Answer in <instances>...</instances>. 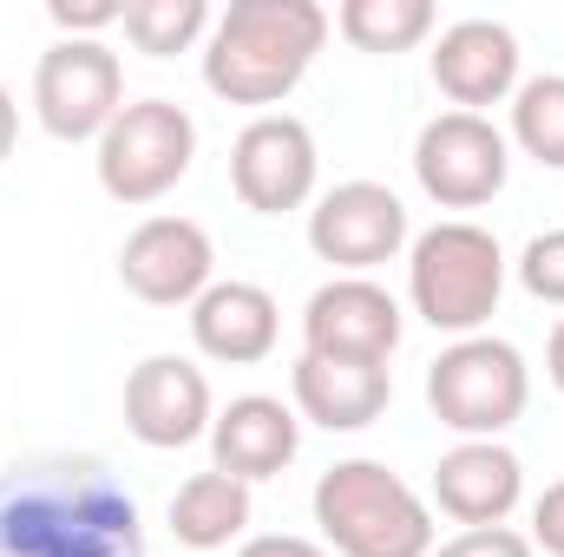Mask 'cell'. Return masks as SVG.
Masks as SVG:
<instances>
[{"label":"cell","instance_id":"21","mask_svg":"<svg viewBox=\"0 0 564 557\" xmlns=\"http://www.w3.org/2000/svg\"><path fill=\"white\" fill-rule=\"evenodd\" d=\"M126 40L151 53V59H171V53H191L204 33H210V0H126Z\"/></svg>","mask_w":564,"mask_h":557},{"label":"cell","instance_id":"16","mask_svg":"<svg viewBox=\"0 0 564 557\" xmlns=\"http://www.w3.org/2000/svg\"><path fill=\"white\" fill-rule=\"evenodd\" d=\"M282 335V308L263 282H210L197 302H191V341L204 361H224V368H257L270 361Z\"/></svg>","mask_w":564,"mask_h":557},{"label":"cell","instance_id":"9","mask_svg":"<svg viewBox=\"0 0 564 557\" xmlns=\"http://www.w3.org/2000/svg\"><path fill=\"white\" fill-rule=\"evenodd\" d=\"M308 250L322 263H335L341 276H368V270H381L408 250V204L375 177H348V184L315 197Z\"/></svg>","mask_w":564,"mask_h":557},{"label":"cell","instance_id":"15","mask_svg":"<svg viewBox=\"0 0 564 557\" xmlns=\"http://www.w3.org/2000/svg\"><path fill=\"white\" fill-rule=\"evenodd\" d=\"M433 86L453 112H479L519 92V33L506 20H453L433 46Z\"/></svg>","mask_w":564,"mask_h":557},{"label":"cell","instance_id":"10","mask_svg":"<svg viewBox=\"0 0 564 557\" xmlns=\"http://www.w3.org/2000/svg\"><path fill=\"white\" fill-rule=\"evenodd\" d=\"M315 171H322L315 132L302 119H289V112H257L230 144V184L257 217L302 210L315 197Z\"/></svg>","mask_w":564,"mask_h":557},{"label":"cell","instance_id":"18","mask_svg":"<svg viewBox=\"0 0 564 557\" xmlns=\"http://www.w3.org/2000/svg\"><path fill=\"white\" fill-rule=\"evenodd\" d=\"M295 446H302V419L289 414L276 394H237L224 414L210 419V466L243 479V485L276 479L295 459Z\"/></svg>","mask_w":564,"mask_h":557},{"label":"cell","instance_id":"25","mask_svg":"<svg viewBox=\"0 0 564 557\" xmlns=\"http://www.w3.org/2000/svg\"><path fill=\"white\" fill-rule=\"evenodd\" d=\"M59 40H93L99 26H119L126 20V0H46Z\"/></svg>","mask_w":564,"mask_h":557},{"label":"cell","instance_id":"2","mask_svg":"<svg viewBox=\"0 0 564 557\" xmlns=\"http://www.w3.org/2000/svg\"><path fill=\"white\" fill-rule=\"evenodd\" d=\"M328 40V7L315 0H230L204 46V86L230 106H276L302 86Z\"/></svg>","mask_w":564,"mask_h":557},{"label":"cell","instance_id":"1","mask_svg":"<svg viewBox=\"0 0 564 557\" xmlns=\"http://www.w3.org/2000/svg\"><path fill=\"white\" fill-rule=\"evenodd\" d=\"M0 557H151L139 499L106 459L46 452L0 472Z\"/></svg>","mask_w":564,"mask_h":557},{"label":"cell","instance_id":"7","mask_svg":"<svg viewBox=\"0 0 564 557\" xmlns=\"http://www.w3.org/2000/svg\"><path fill=\"white\" fill-rule=\"evenodd\" d=\"M33 112L59 144H99L126 112V66L106 40H53L33 66Z\"/></svg>","mask_w":564,"mask_h":557},{"label":"cell","instance_id":"12","mask_svg":"<svg viewBox=\"0 0 564 557\" xmlns=\"http://www.w3.org/2000/svg\"><path fill=\"white\" fill-rule=\"evenodd\" d=\"M119 282L151 308H191L217 282L210 230L191 217H144L119 250Z\"/></svg>","mask_w":564,"mask_h":557},{"label":"cell","instance_id":"19","mask_svg":"<svg viewBox=\"0 0 564 557\" xmlns=\"http://www.w3.org/2000/svg\"><path fill=\"white\" fill-rule=\"evenodd\" d=\"M250 532V485L230 472H191L171 492V538L184 551H224Z\"/></svg>","mask_w":564,"mask_h":557},{"label":"cell","instance_id":"28","mask_svg":"<svg viewBox=\"0 0 564 557\" xmlns=\"http://www.w3.org/2000/svg\"><path fill=\"white\" fill-rule=\"evenodd\" d=\"M13 139H20V106H13V92L0 86V164L13 157Z\"/></svg>","mask_w":564,"mask_h":557},{"label":"cell","instance_id":"11","mask_svg":"<svg viewBox=\"0 0 564 557\" xmlns=\"http://www.w3.org/2000/svg\"><path fill=\"white\" fill-rule=\"evenodd\" d=\"M401 302L375 276L322 282L302 308V354L322 361H388L401 348Z\"/></svg>","mask_w":564,"mask_h":557},{"label":"cell","instance_id":"22","mask_svg":"<svg viewBox=\"0 0 564 557\" xmlns=\"http://www.w3.org/2000/svg\"><path fill=\"white\" fill-rule=\"evenodd\" d=\"M512 144L525 157L564 171V73L519 79V92H512Z\"/></svg>","mask_w":564,"mask_h":557},{"label":"cell","instance_id":"14","mask_svg":"<svg viewBox=\"0 0 564 557\" xmlns=\"http://www.w3.org/2000/svg\"><path fill=\"white\" fill-rule=\"evenodd\" d=\"M519 499H525V466H519V452L499 446V439H459V446L440 452V466H433V505H440L453 525H466V532L506 525V518L519 512Z\"/></svg>","mask_w":564,"mask_h":557},{"label":"cell","instance_id":"5","mask_svg":"<svg viewBox=\"0 0 564 557\" xmlns=\"http://www.w3.org/2000/svg\"><path fill=\"white\" fill-rule=\"evenodd\" d=\"M532 401V368L499 335H466L426 368V407L459 439H499Z\"/></svg>","mask_w":564,"mask_h":557},{"label":"cell","instance_id":"26","mask_svg":"<svg viewBox=\"0 0 564 557\" xmlns=\"http://www.w3.org/2000/svg\"><path fill=\"white\" fill-rule=\"evenodd\" d=\"M532 545L545 557H564V479L532 499Z\"/></svg>","mask_w":564,"mask_h":557},{"label":"cell","instance_id":"20","mask_svg":"<svg viewBox=\"0 0 564 557\" xmlns=\"http://www.w3.org/2000/svg\"><path fill=\"white\" fill-rule=\"evenodd\" d=\"M335 26L361 53H414L433 33V0H341Z\"/></svg>","mask_w":564,"mask_h":557},{"label":"cell","instance_id":"13","mask_svg":"<svg viewBox=\"0 0 564 557\" xmlns=\"http://www.w3.org/2000/svg\"><path fill=\"white\" fill-rule=\"evenodd\" d=\"M210 419H217V401H210V381L197 361L144 354L126 374V426L151 452H177V446L210 439Z\"/></svg>","mask_w":564,"mask_h":557},{"label":"cell","instance_id":"6","mask_svg":"<svg viewBox=\"0 0 564 557\" xmlns=\"http://www.w3.org/2000/svg\"><path fill=\"white\" fill-rule=\"evenodd\" d=\"M191 157H197V125H191V112L171 106V99H132V106L106 125L93 164H99V190H106L112 204H158L164 190L184 184Z\"/></svg>","mask_w":564,"mask_h":557},{"label":"cell","instance_id":"29","mask_svg":"<svg viewBox=\"0 0 564 557\" xmlns=\"http://www.w3.org/2000/svg\"><path fill=\"white\" fill-rule=\"evenodd\" d=\"M545 374H552V387L564 394V321L552 328V348H545Z\"/></svg>","mask_w":564,"mask_h":557},{"label":"cell","instance_id":"8","mask_svg":"<svg viewBox=\"0 0 564 557\" xmlns=\"http://www.w3.org/2000/svg\"><path fill=\"white\" fill-rule=\"evenodd\" d=\"M512 144L486 112H440L414 139V177L440 210H479L506 190Z\"/></svg>","mask_w":564,"mask_h":557},{"label":"cell","instance_id":"17","mask_svg":"<svg viewBox=\"0 0 564 557\" xmlns=\"http://www.w3.org/2000/svg\"><path fill=\"white\" fill-rule=\"evenodd\" d=\"M289 394H295V414L315 419L322 433H361V426H375V419L388 414L394 374H388V361H322V354H295Z\"/></svg>","mask_w":564,"mask_h":557},{"label":"cell","instance_id":"27","mask_svg":"<svg viewBox=\"0 0 564 557\" xmlns=\"http://www.w3.org/2000/svg\"><path fill=\"white\" fill-rule=\"evenodd\" d=\"M237 557H328L315 538H295V532H263V538H243Z\"/></svg>","mask_w":564,"mask_h":557},{"label":"cell","instance_id":"3","mask_svg":"<svg viewBox=\"0 0 564 557\" xmlns=\"http://www.w3.org/2000/svg\"><path fill=\"white\" fill-rule=\"evenodd\" d=\"M315 525L341 557H426L433 512L381 459H341L315 479Z\"/></svg>","mask_w":564,"mask_h":557},{"label":"cell","instance_id":"24","mask_svg":"<svg viewBox=\"0 0 564 557\" xmlns=\"http://www.w3.org/2000/svg\"><path fill=\"white\" fill-rule=\"evenodd\" d=\"M426 557H532V538L512 532V525H479V532H459V538L433 545Z\"/></svg>","mask_w":564,"mask_h":557},{"label":"cell","instance_id":"4","mask_svg":"<svg viewBox=\"0 0 564 557\" xmlns=\"http://www.w3.org/2000/svg\"><path fill=\"white\" fill-rule=\"evenodd\" d=\"M499 295H506V250L492 230L453 217L408 243V302L426 328L466 341L499 315Z\"/></svg>","mask_w":564,"mask_h":557},{"label":"cell","instance_id":"23","mask_svg":"<svg viewBox=\"0 0 564 557\" xmlns=\"http://www.w3.org/2000/svg\"><path fill=\"white\" fill-rule=\"evenodd\" d=\"M519 282H525L532 302L564 308V230H545V237L525 243V256H519Z\"/></svg>","mask_w":564,"mask_h":557}]
</instances>
